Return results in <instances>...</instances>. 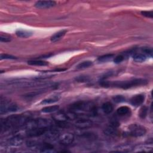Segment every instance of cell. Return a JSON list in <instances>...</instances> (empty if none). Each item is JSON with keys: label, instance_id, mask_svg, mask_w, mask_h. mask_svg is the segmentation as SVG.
Wrapping results in <instances>:
<instances>
[{"label": "cell", "instance_id": "6da1fadb", "mask_svg": "<svg viewBox=\"0 0 153 153\" xmlns=\"http://www.w3.org/2000/svg\"><path fill=\"white\" fill-rule=\"evenodd\" d=\"M31 114L25 113L10 115L4 120H1V133L11 129H16L23 126L30 120Z\"/></svg>", "mask_w": 153, "mask_h": 153}, {"label": "cell", "instance_id": "7a4b0ae2", "mask_svg": "<svg viewBox=\"0 0 153 153\" xmlns=\"http://www.w3.org/2000/svg\"><path fill=\"white\" fill-rule=\"evenodd\" d=\"M148 84V81L143 78H136L128 81H102L100 84L104 87H114L123 89H127L133 87L145 85Z\"/></svg>", "mask_w": 153, "mask_h": 153}, {"label": "cell", "instance_id": "3957f363", "mask_svg": "<svg viewBox=\"0 0 153 153\" xmlns=\"http://www.w3.org/2000/svg\"><path fill=\"white\" fill-rule=\"evenodd\" d=\"M69 109L71 112H72L75 114L76 112L84 111L90 112L92 114H94L96 112V110H94V106L91 103L84 101H78L74 103L70 106Z\"/></svg>", "mask_w": 153, "mask_h": 153}, {"label": "cell", "instance_id": "277c9868", "mask_svg": "<svg viewBox=\"0 0 153 153\" xmlns=\"http://www.w3.org/2000/svg\"><path fill=\"white\" fill-rule=\"evenodd\" d=\"M146 132V128L140 124H133L128 127L127 134L131 137H138L145 134Z\"/></svg>", "mask_w": 153, "mask_h": 153}, {"label": "cell", "instance_id": "5b68a950", "mask_svg": "<svg viewBox=\"0 0 153 153\" xmlns=\"http://www.w3.org/2000/svg\"><path fill=\"white\" fill-rule=\"evenodd\" d=\"M17 109H18V106L15 103L8 100H1V106H0L1 114L15 112L17 111Z\"/></svg>", "mask_w": 153, "mask_h": 153}, {"label": "cell", "instance_id": "8992f818", "mask_svg": "<svg viewBox=\"0 0 153 153\" xmlns=\"http://www.w3.org/2000/svg\"><path fill=\"white\" fill-rule=\"evenodd\" d=\"M50 128H46V127H34V128H30L26 129L25 134L26 136L29 137H37L44 134L47 131V130Z\"/></svg>", "mask_w": 153, "mask_h": 153}, {"label": "cell", "instance_id": "52a82bcc", "mask_svg": "<svg viewBox=\"0 0 153 153\" xmlns=\"http://www.w3.org/2000/svg\"><path fill=\"white\" fill-rule=\"evenodd\" d=\"M118 126V123H117V121H113L109 126H108L104 129L103 133L105 135L108 136L115 137L118 134V131L117 130V127Z\"/></svg>", "mask_w": 153, "mask_h": 153}, {"label": "cell", "instance_id": "ba28073f", "mask_svg": "<svg viewBox=\"0 0 153 153\" xmlns=\"http://www.w3.org/2000/svg\"><path fill=\"white\" fill-rule=\"evenodd\" d=\"M59 142L63 145H69L73 142L74 140V135L71 133H65L59 135L58 137Z\"/></svg>", "mask_w": 153, "mask_h": 153}, {"label": "cell", "instance_id": "9c48e42d", "mask_svg": "<svg viewBox=\"0 0 153 153\" xmlns=\"http://www.w3.org/2000/svg\"><path fill=\"white\" fill-rule=\"evenodd\" d=\"M56 5V2L54 1H38L35 4V7L41 9L49 8L54 7Z\"/></svg>", "mask_w": 153, "mask_h": 153}, {"label": "cell", "instance_id": "30bf717a", "mask_svg": "<svg viewBox=\"0 0 153 153\" xmlns=\"http://www.w3.org/2000/svg\"><path fill=\"white\" fill-rule=\"evenodd\" d=\"M92 122L86 118H80L76 120L75 123V126L80 129H86L92 126Z\"/></svg>", "mask_w": 153, "mask_h": 153}, {"label": "cell", "instance_id": "8fae6325", "mask_svg": "<svg viewBox=\"0 0 153 153\" xmlns=\"http://www.w3.org/2000/svg\"><path fill=\"white\" fill-rule=\"evenodd\" d=\"M145 100V96L144 95L142 94H137L135 95L134 96H133L130 100V103L134 106H139L140 105H141Z\"/></svg>", "mask_w": 153, "mask_h": 153}, {"label": "cell", "instance_id": "7c38bea8", "mask_svg": "<svg viewBox=\"0 0 153 153\" xmlns=\"http://www.w3.org/2000/svg\"><path fill=\"white\" fill-rule=\"evenodd\" d=\"M53 118L57 121V123H65L68 118L67 114L64 113L63 112H57L54 113L53 115Z\"/></svg>", "mask_w": 153, "mask_h": 153}, {"label": "cell", "instance_id": "4fadbf2b", "mask_svg": "<svg viewBox=\"0 0 153 153\" xmlns=\"http://www.w3.org/2000/svg\"><path fill=\"white\" fill-rule=\"evenodd\" d=\"M66 32H67V30L65 29H63V30L58 31L57 32L55 33L54 35H53L51 36V38H50L51 41L52 42H55L58 41L59 40L62 39L65 35Z\"/></svg>", "mask_w": 153, "mask_h": 153}, {"label": "cell", "instance_id": "5bb4252c", "mask_svg": "<svg viewBox=\"0 0 153 153\" xmlns=\"http://www.w3.org/2000/svg\"><path fill=\"white\" fill-rule=\"evenodd\" d=\"M16 34L19 38H26L31 36L33 35V32L25 29H17L16 31Z\"/></svg>", "mask_w": 153, "mask_h": 153}, {"label": "cell", "instance_id": "9a60e30c", "mask_svg": "<svg viewBox=\"0 0 153 153\" xmlns=\"http://www.w3.org/2000/svg\"><path fill=\"white\" fill-rule=\"evenodd\" d=\"M23 142V138L17 135L14 136L13 137H11L9 140L8 143L10 145L14 146H17L20 145Z\"/></svg>", "mask_w": 153, "mask_h": 153}, {"label": "cell", "instance_id": "2e32d148", "mask_svg": "<svg viewBox=\"0 0 153 153\" xmlns=\"http://www.w3.org/2000/svg\"><path fill=\"white\" fill-rule=\"evenodd\" d=\"M46 137L49 140H54L58 139L59 134L57 130L54 129H50L49 128L47 131L45 133Z\"/></svg>", "mask_w": 153, "mask_h": 153}, {"label": "cell", "instance_id": "e0dca14e", "mask_svg": "<svg viewBox=\"0 0 153 153\" xmlns=\"http://www.w3.org/2000/svg\"><path fill=\"white\" fill-rule=\"evenodd\" d=\"M60 99V96L59 95H54L52 97L45 99L42 100L40 104L41 105H48V104H51L53 103H55Z\"/></svg>", "mask_w": 153, "mask_h": 153}, {"label": "cell", "instance_id": "ac0fdd59", "mask_svg": "<svg viewBox=\"0 0 153 153\" xmlns=\"http://www.w3.org/2000/svg\"><path fill=\"white\" fill-rule=\"evenodd\" d=\"M102 109L104 113H105L106 114H111L113 111L114 106L111 102H107L104 103L102 105Z\"/></svg>", "mask_w": 153, "mask_h": 153}, {"label": "cell", "instance_id": "d6986e66", "mask_svg": "<svg viewBox=\"0 0 153 153\" xmlns=\"http://www.w3.org/2000/svg\"><path fill=\"white\" fill-rule=\"evenodd\" d=\"M27 63L29 65L39 66H47L48 65V62L44 60H29L27 62Z\"/></svg>", "mask_w": 153, "mask_h": 153}, {"label": "cell", "instance_id": "ffe728a7", "mask_svg": "<svg viewBox=\"0 0 153 153\" xmlns=\"http://www.w3.org/2000/svg\"><path fill=\"white\" fill-rule=\"evenodd\" d=\"M59 109V106L58 105H52L45 106L41 109V111L44 113H52L58 111Z\"/></svg>", "mask_w": 153, "mask_h": 153}, {"label": "cell", "instance_id": "44dd1931", "mask_svg": "<svg viewBox=\"0 0 153 153\" xmlns=\"http://www.w3.org/2000/svg\"><path fill=\"white\" fill-rule=\"evenodd\" d=\"M130 109L128 107L126 106H123L117 109V113L120 116H124L126 115H127L130 112Z\"/></svg>", "mask_w": 153, "mask_h": 153}, {"label": "cell", "instance_id": "7402d4cb", "mask_svg": "<svg viewBox=\"0 0 153 153\" xmlns=\"http://www.w3.org/2000/svg\"><path fill=\"white\" fill-rule=\"evenodd\" d=\"M133 59L136 62H143L146 60V56L143 53H135L133 56Z\"/></svg>", "mask_w": 153, "mask_h": 153}, {"label": "cell", "instance_id": "603a6c76", "mask_svg": "<svg viewBox=\"0 0 153 153\" xmlns=\"http://www.w3.org/2000/svg\"><path fill=\"white\" fill-rule=\"evenodd\" d=\"M93 65V62L90 60L84 61L80 63H79L76 66V68L78 69H84L85 68H88Z\"/></svg>", "mask_w": 153, "mask_h": 153}, {"label": "cell", "instance_id": "cb8c5ba5", "mask_svg": "<svg viewBox=\"0 0 153 153\" xmlns=\"http://www.w3.org/2000/svg\"><path fill=\"white\" fill-rule=\"evenodd\" d=\"M44 91H45L44 89L38 90L34 91H32V92H30V93H28L26 94L25 95V97H27V98L33 97H35V96H38V95L41 94V93H44Z\"/></svg>", "mask_w": 153, "mask_h": 153}, {"label": "cell", "instance_id": "d4e9b609", "mask_svg": "<svg viewBox=\"0 0 153 153\" xmlns=\"http://www.w3.org/2000/svg\"><path fill=\"white\" fill-rule=\"evenodd\" d=\"M113 56H114L113 54H106L100 56L97 60L100 62H106L111 60L113 57Z\"/></svg>", "mask_w": 153, "mask_h": 153}, {"label": "cell", "instance_id": "484cf974", "mask_svg": "<svg viewBox=\"0 0 153 153\" xmlns=\"http://www.w3.org/2000/svg\"><path fill=\"white\" fill-rule=\"evenodd\" d=\"M148 108L146 106H142L140 109V111L139 112V115L140 118H141L142 119L145 118L148 114Z\"/></svg>", "mask_w": 153, "mask_h": 153}, {"label": "cell", "instance_id": "4316f807", "mask_svg": "<svg viewBox=\"0 0 153 153\" xmlns=\"http://www.w3.org/2000/svg\"><path fill=\"white\" fill-rule=\"evenodd\" d=\"M113 100L115 103H121L126 101V98L122 95H116L112 97Z\"/></svg>", "mask_w": 153, "mask_h": 153}, {"label": "cell", "instance_id": "83f0119b", "mask_svg": "<svg viewBox=\"0 0 153 153\" xmlns=\"http://www.w3.org/2000/svg\"><path fill=\"white\" fill-rule=\"evenodd\" d=\"M142 52H143V54H144L146 56L152 57V50L151 48L143 47V48H142Z\"/></svg>", "mask_w": 153, "mask_h": 153}, {"label": "cell", "instance_id": "f1b7e54d", "mask_svg": "<svg viewBox=\"0 0 153 153\" xmlns=\"http://www.w3.org/2000/svg\"><path fill=\"white\" fill-rule=\"evenodd\" d=\"M0 59L1 60H3V59H17V57L16 56L10 55V54H1L0 56Z\"/></svg>", "mask_w": 153, "mask_h": 153}, {"label": "cell", "instance_id": "f546056e", "mask_svg": "<svg viewBox=\"0 0 153 153\" xmlns=\"http://www.w3.org/2000/svg\"><path fill=\"white\" fill-rule=\"evenodd\" d=\"M124 59V56L122 55V54H120V55H118L117 56H116L114 59V62L116 64H118V63H120L121 62H122Z\"/></svg>", "mask_w": 153, "mask_h": 153}, {"label": "cell", "instance_id": "4dcf8cb0", "mask_svg": "<svg viewBox=\"0 0 153 153\" xmlns=\"http://www.w3.org/2000/svg\"><path fill=\"white\" fill-rule=\"evenodd\" d=\"M137 150L136 151H139V152H149V151H152V148H148L146 147L145 146H138L137 148H136Z\"/></svg>", "mask_w": 153, "mask_h": 153}, {"label": "cell", "instance_id": "1f68e13d", "mask_svg": "<svg viewBox=\"0 0 153 153\" xmlns=\"http://www.w3.org/2000/svg\"><path fill=\"white\" fill-rule=\"evenodd\" d=\"M141 14L148 18H152V11H141Z\"/></svg>", "mask_w": 153, "mask_h": 153}, {"label": "cell", "instance_id": "d6a6232c", "mask_svg": "<svg viewBox=\"0 0 153 153\" xmlns=\"http://www.w3.org/2000/svg\"><path fill=\"white\" fill-rule=\"evenodd\" d=\"M11 41V38L6 35H1L0 36V41L1 42H8Z\"/></svg>", "mask_w": 153, "mask_h": 153}]
</instances>
